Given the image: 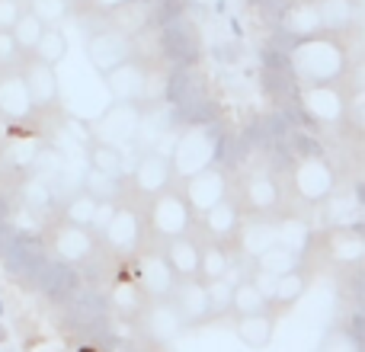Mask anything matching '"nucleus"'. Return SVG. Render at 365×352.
<instances>
[{
	"instance_id": "f257e3e1",
	"label": "nucleus",
	"mask_w": 365,
	"mask_h": 352,
	"mask_svg": "<svg viewBox=\"0 0 365 352\" xmlns=\"http://www.w3.org/2000/svg\"><path fill=\"white\" fill-rule=\"evenodd\" d=\"M289 64L302 87L340 83L343 74H346V48H343L340 36H334V32H314V36H304L292 45Z\"/></svg>"
},
{
	"instance_id": "f03ea898",
	"label": "nucleus",
	"mask_w": 365,
	"mask_h": 352,
	"mask_svg": "<svg viewBox=\"0 0 365 352\" xmlns=\"http://www.w3.org/2000/svg\"><path fill=\"white\" fill-rule=\"evenodd\" d=\"M164 100L170 106V119L177 128L186 125H208L218 119L212 93H208L205 77L199 74V64L192 68H170L164 81Z\"/></svg>"
},
{
	"instance_id": "7ed1b4c3",
	"label": "nucleus",
	"mask_w": 365,
	"mask_h": 352,
	"mask_svg": "<svg viewBox=\"0 0 365 352\" xmlns=\"http://www.w3.org/2000/svg\"><path fill=\"white\" fill-rule=\"evenodd\" d=\"M227 128L221 125V119L208 122V125H186L180 132L177 145L170 154V167H173V180H182L189 173H199L205 167L218 164V147L225 138Z\"/></svg>"
},
{
	"instance_id": "20e7f679",
	"label": "nucleus",
	"mask_w": 365,
	"mask_h": 352,
	"mask_svg": "<svg viewBox=\"0 0 365 352\" xmlns=\"http://www.w3.org/2000/svg\"><path fill=\"white\" fill-rule=\"evenodd\" d=\"M145 231L151 244H164L180 234L195 231V212L189 208V202L182 199L180 186H167L158 195L145 202Z\"/></svg>"
},
{
	"instance_id": "39448f33",
	"label": "nucleus",
	"mask_w": 365,
	"mask_h": 352,
	"mask_svg": "<svg viewBox=\"0 0 365 352\" xmlns=\"http://www.w3.org/2000/svg\"><path fill=\"white\" fill-rule=\"evenodd\" d=\"M282 176H285L282 189H292V195H295L302 205H308V208H321V202L327 199V195L336 189V182H340L336 167L330 164L324 154L295 157Z\"/></svg>"
},
{
	"instance_id": "423d86ee",
	"label": "nucleus",
	"mask_w": 365,
	"mask_h": 352,
	"mask_svg": "<svg viewBox=\"0 0 365 352\" xmlns=\"http://www.w3.org/2000/svg\"><path fill=\"white\" fill-rule=\"evenodd\" d=\"M103 250H109L115 259H128L148 244V231H145V214L128 202H115L113 214L106 218V224L96 234Z\"/></svg>"
},
{
	"instance_id": "0eeeda50",
	"label": "nucleus",
	"mask_w": 365,
	"mask_h": 352,
	"mask_svg": "<svg viewBox=\"0 0 365 352\" xmlns=\"http://www.w3.org/2000/svg\"><path fill=\"white\" fill-rule=\"evenodd\" d=\"M45 259H48V247H45L42 234H29V231H16L10 240V247L4 250L0 263H4L6 276L16 279L23 289H36V279L42 272Z\"/></svg>"
},
{
	"instance_id": "6e6552de",
	"label": "nucleus",
	"mask_w": 365,
	"mask_h": 352,
	"mask_svg": "<svg viewBox=\"0 0 365 352\" xmlns=\"http://www.w3.org/2000/svg\"><path fill=\"white\" fill-rule=\"evenodd\" d=\"M45 247H48V257L55 259H64L71 266H81L100 250V240L90 227H81V224H71L68 218L55 214L48 221V231H45Z\"/></svg>"
},
{
	"instance_id": "1a4fd4ad",
	"label": "nucleus",
	"mask_w": 365,
	"mask_h": 352,
	"mask_svg": "<svg viewBox=\"0 0 365 352\" xmlns=\"http://www.w3.org/2000/svg\"><path fill=\"white\" fill-rule=\"evenodd\" d=\"M158 45H160V55L173 68H192V64L202 61V36L186 13L158 26Z\"/></svg>"
},
{
	"instance_id": "9d476101",
	"label": "nucleus",
	"mask_w": 365,
	"mask_h": 352,
	"mask_svg": "<svg viewBox=\"0 0 365 352\" xmlns=\"http://www.w3.org/2000/svg\"><path fill=\"white\" fill-rule=\"evenodd\" d=\"M311 244H317L324 250V257L336 266V269L356 272L362 269L365 259V234L362 224H336V227H324V231H314Z\"/></svg>"
},
{
	"instance_id": "9b49d317",
	"label": "nucleus",
	"mask_w": 365,
	"mask_h": 352,
	"mask_svg": "<svg viewBox=\"0 0 365 352\" xmlns=\"http://www.w3.org/2000/svg\"><path fill=\"white\" fill-rule=\"evenodd\" d=\"M125 266L151 301L154 298H170L173 285H177V276H173L170 266H167L164 253H160V244H151V240H148L135 257L125 259Z\"/></svg>"
},
{
	"instance_id": "f8f14e48",
	"label": "nucleus",
	"mask_w": 365,
	"mask_h": 352,
	"mask_svg": "<svg viewBox=\"0 0 365 352\" xmlns=\"http://www.w3.org/2000/svg\"><path fill=\"white\" fill-rule=\"evenodd\" d=\"M231 192L237 195L244 214H266V218H272V214L282 208L285 189L272 170H253V173L240 176L237 189H231Z\"/></svg>"
},
{
	"instance_id": "ddd939ff",
	"label": "nucleus",
	"mask_w": 365,
	"mask_h": 352,
	"mask_svg": "<svg viewBox=\"0 0 365 352\" xmlns=\"http://www.w3.org/2000/svg\"><path fill=\"white\" fill-rule=\"evenodd\" d=\"M231 189H234V176L218 164L205 167V170H199V173H189L180 180L182 199L189 202V208H192L195 214H202L212 205H218L225 195H231Z\"/></svg>"
},
{
	"instance_id": "4468645a",
	"label": "nucleus",
	"mask_w": 365,
	"mask_h": 352,
	"mask_svg": "<svg viewBox=\"0 0 365 352\" xmlns=\"http://www.w3.org/2000/svg\"><path fill=\"white\" fill-rule=\"evenodd\" d=\"M298 106L308 125H336V122H346L349 100L340 83H311V87H302Z\"/></svg>"
},
{
	"instance_id": "2eb2a0df",
	"label": "nucleus",
	"mask_w": 365,
	"mask_h": 352,
	"mask_svg": "<svg viewBox=\"0 0 365 352\" xmlns=\"http://www.w3.org/2000/svg\"><path fill=\"white\" fill-rule=\"evenodd\" d=\"M173 186V167L170 157L160 151H148L138 157V164L122 176V189H128V195L148 202L151 195H158L160 189Z\"/></svg>"
},
{
	"instance_id": "dca6fc26",
	"label": "nucleus",
	"mask_w": 365,
	"mask_h": 352,
	"mask_svg": "<svg viewBox=\"0 0 365 352\" xmlns=\"http://www.w3.org/2000/svg\"><path fill=\"white\" fill-rule=\"evenodd\" d=\"M170 304L177 308L182 327H202L212 323V304H208V285L199 276L177 279L170 291Z\"/></svg>"
},
{
	"instance_id": "f3484780",
	"label": "nucleus",
	"mask_w": 365,
	"mask_h": 352,
	"mask_svg": "<svg viewBox=\"0 0 365 352\" xmlns=\"http://www.w3.org/2000/svg\"><path fill=\"white\" fill-rule=\"evenodd\" d=\"M240 221H244V208H240L237 195H225L218 205H212L208 212L195 214V231L202 234L199 240H218V244H227V240L237 234Z\"/></svg>"
},
{
	"instance_id": "a211bd4d",
	"label": "nucleus",
	"mask_w": 365,
	"mask_h": 352,
	"mask_svg": "<svg viewBox=\"0 0 365 352\" xmlns=\"http://www.w3.org/2000/svg\"><path fill=\"white\" fill-rule=\"evenodd\" d=\"M106 83H109V90H113L115 103H135V106H141V103L148 100V93H151V74H148V68L141 61H135V58H125V61H119L115 68H109Z\"/></svg>"
},
{
	"instance_id": "6ab92c4d",
	"label": "nucleus",
	"mask_w": 365,
	"mask_h": 352,
	"mask_svg": "<svg viewBox=\"0 0 365 352\" xmlns=\"http://www.w3.org/2000/svg\"><path fill=\"white\" fill-rule=\"evenodd\" d=\"M19 74H23V83L29 90L32 109H55L58 100H61V87H58V74L51 64L38 61L32 55H23L19 61Z\"/></svg>"
},
{
	"instance_id": "aec40b11",
	"label": "nucleus",
	"mask_w": 365,
	"mask_h": 352,
	"mask_svg": "<svg viewBox=\"0 0 365 352\" xmlns=\"http://www.w3.org/2000/svg\"><path fill=\"white\" fill-rule=\"evenodd\" d=\"M81 285L83 282H81V272H77V266L64 263V259L48 257V259H45V266H42V272H38L36 289H32V291H38L45 301L58 308V304L68 301V298L74 295Z\"/></svg>"
},
{
	"instance_id": "412c9836",
	"label": "nucleus",
	"mask_w": 365,
	"mask_h": 352,
	"mask_svg": "<svg viewBox=\"0 0 365 352\" xmlns=\"http://www.w3.org/2000/svg\"><path fill=\"white\" fill-rule=\"evenodd\" d=\"M96 135L93 138L109 141V145L122 147L128 141L138 138V128H141V106L135 103H115L113 113H106L100 122H96Z\"/></svg>"
},
{
	"instance_id": "4be33fe9",
	"label": "nucleus",
	"mask_w": 365,
	"mask_h": 352,
	"mask_svg": "<svg viewBox=\"0 0 365 352\" xmlns=\"http://www.w3.org/2000/svg\"><path fill=\"white\" fill-rule=\"evenodd\" d=\"M138 323L154 346H167V343L177 340L182 330H186L180 321V314H177V308L170 304V298H154V301H148V308H145V314L138 317Z\"/></svg>"
},
{
	"instance_id": "5701e85b",
	"label": "nucleus",
	"mask_w": 365,
	"mask_h": 352,
	"mask_svg": "<svg viewBox=\"0 0 365 352\" xmlns=\"http://www.w3.org/2000/svg\"><path fill=\"white\" fill-rule=\"evenodd\" d=\"M311 282H314V272H311V266L304 263V259L298 266H292L289 272L276 276V285H272V291H269V311L279 317L289 314V311L302 301V295H308Z\"/></svg>"
},
{
	"instance_id": "b1692460",
	"label": "nucleus",
	"mask_w": 365,
	"mask_h": 352,
	"mask_svg": "<svg viewBox=\"0 0 365 352\" xmlns=\"http://www.w3.org/2000/svg\"><path fill=\"white\" fill-rule=\"evenodd\" d=\"M321 212L327 214V227L362 224V192H359V186L346 189V186H343V180H340L334 192L321 202Z\"/></svg>"
},
{
	"instance_id": "393cba45",
	"label": "nucleus",
	"mask_w": 365,
	"mask_h": 352,
	"mask_svg": "<svg viewBox=\"0 0 365 352\" xmlns=\"http://www.w3.org/2000/svg\"><path fill=\"white\" fill-rule=\"evenodd\" d=\"M160 253H164L167 266L177 279H189L199 269V237L192 234H180V237H170L160 244Z\"/></svg>"
},
{
	"instance_id": "a878e982",
	"label": "nucleus",
	"mask_w": 365,
	"mask_h": 352,
	"mask_svg": "<svg viewBox=\"0 0 365 352\" xmlns=\"http://www.w3.org/2000/svg\"><path fill=\"white\" fill-rule=\"evenodd\" d=\"M0 115L10 122H26L32 115V100H29V90H26L19 68L0 77Z\"/></svg>"
},
{
	"instance_id": "bb28decb",
	"label": "nucleus",
	"mask_w": 365,
	"mask_h": 352,
	"mask_svg": "<svg viewBox=\"0 0 365 352\" xmlns=\"http://www.w3.org/2000/svg\"><path fill=\"white\" fill-rule=\"evenodd\" d=\"M276 323L279 314H272L269 308L257 311V314H244V317H234V333L244 346L250 349H266L272 343V333H276Z\"/></svg>"
},
{
	"instance_id": "cd10ccee",
	"label": "nucleus",
	"mask_w": 365,
	"mask_h": 352,
	"mask_svg": "<svg viewBox=\"0 0 365 352\" xmlns=\"http://www.w3.org/2000/svg\"><path fill=\"white\" fill-rule=\"evenodd\" d=\"M87 51H90L96 68L106 74V71L115 68L119 61L132 58V42H128L125 36H119V32H96V36H90Z\"/></svg>"
},
{
	"instance_id": "c85d7f7f",
	"label": "nucleus",
	"mask_w": 365,
	"mask_h": 352,
	"mask_svg": "<svg viewBox=\"0 0 365 352\" xmlns=\"http://www.w3.org/2000/svg\"><path fill=\"white\" fill-rule=\"evenodd\" d=\"M317 16H321L324 32L346 36L359 19V4L356 0H317Z\"/></svg>"
},
{
	"instance_id": "c756f323",
	"label": "nucleus",
	"mask_w": 365,
	"mask_h": 352,
	"mask_svg": "<svg viewBox=\"0 0 365 352\" xmlns=\"http://www.w3.org/2000/svg\"><path fill=\"white\" fill-rule=\"evenodd\" d=\"M276 224V244L295 250L298 257H304L311 247V237H314V224L302 214H285V218H272Z\"/></svg>"
},
{
	"instance_id": "7c9ffc66",
	"label": "nucleus",
	"mask_w": 365,
	"mask_h": 352,
	"mask_svg": "<svg viewBox=\"0 0 365 352\" xmlns=\"http://www.w3.org/2000/svg\"><path fill=\"white\" fill-rule=\"evenodd\" d=\"M231 259L234 253L227 250V244H218V240H199V269L195 276L202 282H215V279H225L231 272Z\"/></svg>"
},
{
	"instance_id": "2f4dec72",
	"label": "nucleus",
	"mask_w": 365,
	"mask_h": 352,
	"mask_svg": "<svg viewBox=\"0 0 365 352\" xmlns=\"http://www.w3.org/2000/svg\"><path fill=\"white\" fill-rule=\"evenodd\" d=\"M87 164H90V170H100V173L113 176V180H119V182H122V176L128 173L122 147L109 145V141H100V138L87 141Z\"/></svg>"
},
{
	"instance_id": "473e14b6",
	"label": "nucleus",
	"mask_w": 365,
	"mask_h": 352,
	"mask_svg": "<svg viewBox=\"0 0 365 352\" xmlns=\"http://www.w3.org/2000/svg\"><path fill=\"white\" fill-rule=\"evenodd\" d=\"M269 308V298L257 289L250 276L237 279L231 289V304H227V314L231 317H244V314H257V311H266Z\"/></svg>"
},
{
	"instance_id": "72a5a7b5",
	"label": "nucleus",
	"mask_w": 365,
	"mask_h": 352,
	"mask_svg": "<svg viewBox=\"0 0 365 352\" xmlns=\"http://www.w3.org/2000/svg\"><path fill=\"white\" fill-rule=\"evenodd\" d=\"M96 205H100V202H96L93 195L87 192V189H74V192H71L68 199H64L61 205H58V214H61V218H68L71 224L90 227V224H93Z\"/></svg>"
},
{
	"instance_id": "f704fd0d",
	"label": "nucleus",
	"mask_w": 365,
	"mask_h": 352,
	"mask_svg": "<svg viewBox=\"0 0 365 352\" xmlns=\"http://www.w3.org/2000/svg\"><path fill=\"white\" fill-rule=\"evenodd\" d=\"M19 199H23V205L29 208V212H51V208L58 205V195L51 192V182L45 180V176L32 173L29 180L23 182V189H19Z\"/></svg>"
},
{
	"instance_id": "c9c22d12",
	"label": "nucleus",
	"mask_w": 365,
	"mask_h": 352,
	"mask_svg": "<svg viewBox=\"0 0 365 352\" xmlns=\"http://www.w3.org/2000/svg\"><path fill=\"white\" fill-rule=\"evenodd\" d=\"M42 29H45V23L36 16L32 10H23L16 16V23L10 26V36H13V42H16V48L23 51V55H32V48H36V42H38V36H42Z\"/></svg>"
},
{
	"instance_id": "e433bc0d",
	"label": "nucleus",
	"mask_w": 365,
	"mask_h": 352,
	"mask_svg": "<svg viewBox=\"0 0 365 352\" xmlns=\"http://www.w3.org/2000/svg\"><path fill=\"white\" fill-rule=\"evenodd\" d=\"M64 55H68V38H64V32L58 29V26L48 23L42 29V36H38L36 48H32V58H38V61H45V64H51V68H55Z\"/></svg>"
},
{
	"instance_id": "4c0bfd02",
	"label": "nucleus",
	"mask_w": 365,
	"mask_h": 352,
	"mask_svg": "<svg viewBox=\"0 0 365 352\" xmlns=\"http://www.w3.org/2000/svg\"><path fill=\"white\" fill-rule=\"evenodd\" d=\"M298 263H302V257H298L295 250H289V247H282V244L266 247V250L259 253L257 259H253V266L272 272V276H282V272H289L292 266H298Z\"/></svg>"
},
{
	"instance_id": "58836bf2",
	"label": "nucleus",
	"mask_w": 365,
	"mask_h": 352,
	"mask_svg": "<svg viewBox=\"0 0 365 352\" xmlns=\"http://www.w3.org/2000/svg\"><path fill=\"white\" fill-rule=\"evenodd\" d=\"M81 189H87V192L93 195L96 202H115V199H119L122 182L113 180V176H106V173H100V170H87V176H83V182H81Z\"/></svg>"
},
{
	"instance_id": "ea45409f",
	"label": "nucleus",
	"mask_w": 365,
	"mask_h": 352,
	"mask_svg": "<svg viewBox=\"0 0 365 352\" xmlns=\"http://www.w3.org/2000/svg\"><path fill=\"white\" fill-rule=\"evenodd\" d=\"M359 343H362V336H356L353 330L346 327V323H340V327H334L327 333V340H324L321 352H362Z\"/></svg>"
},
{
	"instance_id": "a19ab883",
	"label": "nucleus",
	"mask_w": 365,
	"mask_h": 352,
	"mask_svg": "<svg viewBox=\"0 0 365 352\" xmlns=\"http://www.w3.org/2000/svg\"><path fill=\"white\" fill-rule=\"evenodd\" d=\"M208 285V304H212V321L227 314V304H231V289L234 282L231 279H215V282H205Z\"/></svg>"
},
{
	"instance_id": "79ce46f5",
	"label": "nucleus",
	"mask_w": 365,
	"mask_h": 352,
	"mask_svg": "<svg viewBox=\"0 0 365 352\" xmlns=\"http://www.w3.org/2000/svg\"><path fill=\"white\" fill-rule=\"evenodd\" d=\"M29 10L36 13V16L42 19L45 26H48V23H55V19L64 13V0H32Z\"/></svg>"
},
{
	"instance_id": "37998d69",
	"label": "nucleus",
	"mask_w": 365,
	"mask_h": 352,
	"mask_svg": "<svg viewBox=\"0 0 365 352\" xmlns=\"http://www.w3.org/2000/svg\"><path fill=\"white\" fill-rule=\"evenodd\" d=\"M23 61V51L16 48V42H13V36L6 29H0V68H6V64H16Z\"/></svg>"
},
{
	"instance_id": "c03bdc74",
	"label": "nucleus",
	"mask_w": 365,
	"mask_h": 352,
	"mask_svg": "<svg viewBox=\"0 0 365 352\" xmlns=\"http://www.w3.org/2000/svg\"><path fill=\"white\" fill-rule=\"evenodd\" d=\"M19 13H23V6L16 0H0V29H10Z\"/></svg>"
},
{
	"instance_id": "a18cd8bd",
	"label": "nucleus",
	"mask_w": 365,
	"mask_h": 352,
	"mask_svg": "<svg viewBox=\"0 0 365 352\" xmlns=\"http://www.w3.org/2000/svg\"><path fill=\"white\" fill-rule=\"evenodd\" d=\"M16 231H19V227L13 224L10 218H4V221H0V257H4V250H6V247H10V240H13V234H16Z\"/></svg>"
},
{
	"instance_id": "49530a36",
	"label": "nucleus",
	"mask_w": 365,
	"mask_h": 352,
	"mask_svg": "<svg viewBox=\"0 0 365 352\" xmlns=\"http://www.w3.org/2000/svg\"><path fill=\"white\" fill-rule=\"evenodd\" d=\"M128 4H132V0H93L96 10H109V13L119 10V6H128Z\"/></svg>"
},
{
	"instance_id": "de8ad7c7",
	"label": "nucleus",
	"mask_w": 365,
	"mask_h": 352,
	"mask_svg": "<svg viewBox=\"0 0 365 352\" xmlns=\"http://www.w3.org/2000/svg\"><path fill=\"white\" fill-rule=\"evenodd\" d=\"M10 218V199L4 195V189H0V221Z\"/></svg>"
},
{
	"instance_id": "09e8293b",
	"label": "nucleus",
	"mask_w": 365,
	"mask_h": 352,
	"mask_svg": "<svg viewBox=\"0 0 365 352\" xmlns=\"http://www.w3.org/2000/svg\"><path fill=\"white\" fill-rule=\"evenodd\" d=\"M74 352H106L103 346H96V343H77V349Z\"/></svg>"
},
{
	"instance_id": "8fccbe9b",
	"label": "nucleus",
	"mask_w": 365,
	"mask_h": 352,
	"mask_svg": "<svg viewBox=\"0 0 365 352\" xmlns=\"http://www.w3.org/2000/svg\"><path fill=\"white\" fill-rule=\"evenodd\" d=\"M0 343H6V330L4 327H0Z\"/></svg>"
}]
</instances>
